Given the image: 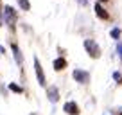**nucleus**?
Listing matches in <instances>:
<instances>
[{
    "label": "nucleus",
    "instance_id": "17",
    "mask_svg": "<svg viewBox=\"0 0 122 115\" xmlns=\"http://www.w3.org/2000/svg\"><path fill=\"white\" fill-rule=\"evenodd\" d=\"M99 2H106V0H99Z\"/></svg>",
    "mask_w": 122,
    "mask_h": 115
},
{
    "label": "nucleus",
    "instance_id": "8",
    "mask_svg": "<svg viewBox=\"0 0 122 115\" xmlns=\"http://www.w3.org/2000/svg\"><path fill=\"white\" fill-rule=\"evenodd\" d=\"M65 67H66V61L63 58H57L56 61H54V70H63Z\"/></svg>",
    "mask_w": 122,
    "mask_h": 115
},
{
    "label": "nucleus",
    "instance_id": "5",
    "mask_svg": "<svg viewBox=\"0 0 122 115\" xmlns=\"http://www.w3.org/2000/svg\"><path fill=\"white\" fill-rule=\"evenodd\" d=\"M63 110H65L68 115H77V113H79V106H77L74 101H68V103L65 104V108H63Z\"/></svg>",
    "mask_w": 122,
    "mask_h": 115
},
{
    "label": "nucleus",
    "instance_id": "1",
    "mask_svg": "<svg viewBox=\"0 0 122 115\" xmlns=\"http://www.w3.org/2000/svg\"><path fill=\"white\" fill-rule=\"evenodd\" d=\"M84 49H86V52L90 54L92 58H99L101 56V49L93 40H84Z\"/></svg>",
    "mask_w": 122,
    "mask_h": 115
},
{
    "label": "nucleus",
    "instance_id": "13",
    "mask_svg": "<svg viewBox=\"0 0 122 115\" xmlns=\"http://www.w3.org/2000/svg\"><path fill=\"white\" fill-rule=\"evenodd\" d=\"M113 79L120 83V81H122V74H120V72H115V74H113Z\"/></svg>",
    "mask_w": 122,
    "mask_h": 115
},
{
    "label": "nucleus",
    "instance_id": "2",
    "mask_svg": "<svg viewBox=\"0 0 122 115\" xmlns=\"http://www.w3.org/2000/svg\"><path fill=\"white\" fill-rule=\"evenodd\" d=\"M4 16H5V22H7L9 25H15L16 23V11L11 5H5L4 7Z\"/></svg>",
    "mask_w": 122,
    "mask_h": 115
},
{
    "label": "nucleus",
    "instance_id": "12",
    "mask_svg": "<svg viewBox=\"0 0 122 115\" xmlns=\"http://www.w3.org/2000/svg\"><path fill=\"white\" fill-rule=\"evenodd\" d=\"M111 38H115V40L120 38V29H113V31H111Z\"/></svg>",
    "mask_w": 122,
    "mask_h": 115
},
{
    "label": "nucleus",
    "instance_id": "6",
    "mask_svg": "<svg viewBox=\"0 0 122 115\" xmlns=\"http://www.w3.org/2000/svg\"><path fill=\"white\" fill-rule=\"evenodd\" d=\"M95 15L99 16V18H102V20H108V18H110V15L106 13V9H104L101 4H95Z\"/></svg>",
    "mask_w": 122,
    "mask_h": 115
},
{
    "label": "nucleus",
    "instance_id": "15",
    "mask_svg": "<svg viewBox=\"0 0 122 115\" xmlns=\"http://www.w3.org/2000/svg\"><path fill=\"white\" fill-rule=\"evenodd\" d=\"M2 22H4V18H2V11H0V23H2Z\"/></svg>",
    "mask_w": 122,
    "mask_h": 115
},
{
    "label": "nucleus",
    "instance_id": "16",
    "mask_svg": "<svg viewBox=\"0 0 122 115\" xmlns=\"http://www.w3.org/2000/svg\"><path fill=\"white\" fill-rule=\"evenodd\" d=\"M0 52H2V54H4V47H2V45H0Z\"/></svg>",
    "mask_w": 122,
    "mask_h": 115
},
{
    "label": "nucleus",
    "instance_id": "11",
    "mask_svg": "<svg viewBox=\"0 0 122 115\" xmlns=\"http://www.w3.org/2000/svg\"><path fill=\"white\" fill-rule=\"evenodd\" d=\"M9 90H13V92H16V94H22V92H23L22 86H18V84H15V83L9 84Z\"/></svg>",
    "mask_w": 122,
    "mask_h": 115
},
{
    "label": "nucleus",
    "instance_id": "3",
    "mask_svg": "<svg viewBox=\"0 0 122 115\" xmlns=\"http://www.w3.org/2000/svg\"><path fill=\"white\" fill-rule=\"evenodd\" d=\"M34 68H36V77H38V83L41 84V86H45V74H43L41 63H40L38 58H34Z\"/></svg>",
    "mask_w": 122,
    "mask_h": 115
},
{
    "label": "nucleus",
    "instance_id": "4",
    "mask_svg": "<svg viewBox=\"0 0 122 115\" xmlns=\"http://www.w3.org/2000/svg\"><path fill=\"white\" fill-rule=\"evenodd\" d=\"M74 79L77 81V83H88L90 81V74L84 72V70H74Z\"/></svg>",
    "mask_w": 122,
    "mask_h": 115
},
{
    "label": "nucleus",
    "instance_id": "10",
    "mask_svg": "<svg viewBox=\"0 0 122 115\" xmlns=\"http://www.w3.org/2000/svg\"><path fill=\"white\" fill-rule=\"evenodd\" d=\"M18 4H20V7H22L23 11H29V9H30V4H29V0H18Z\"/></svg>",
    "mask_w": 122,
    "mask_h": 115
},
{
    "label": "nucleus",
    "instance_id": "9",
    "mask_svg": "<svg viewBox=\"0 0 122 115\" xmlns=\"http://www.w3.org/2000/svg\"><path fill=\"white\" fill-rule=\"evenodd\" d=\"M11 49H13V52H15V59H16V63H22V52H20V49H18L16 45H13Z\"/></svg>",
    "mask_w": 122,
    "mask_h": 115
},
{
    "label": "nucleus",
    "instance_id": "14",
    "mask_svg": "<svg viewBox=\"0 0 122 115\" xmlns=\"http://www.w3.org/2000/svg\"><path fill=\"white\" fill-rule=\"evenodd\" d=\"M117 50H118V54H120V58H122V43H118V49Z\"/></svg>",
    "mask_w": 122,
    "mask_h": 115
},
{
    "label": "nucleus",
    "instance_id": "7",
    "mask_svg": "<svg viewBox=\"0 0 122 115\" xmlns=\"http://www.w3.org/2000/svg\"><path fill=\"white\" fill-rule=\"evenodd\" d=\"M47 95H49V99L52 101V103H56V101L59 99V92H57L56 86H50V88L47 90Z\"/></svg>",
    "mask_w": 122,
    "mask_h": 115
}]
</instances>
